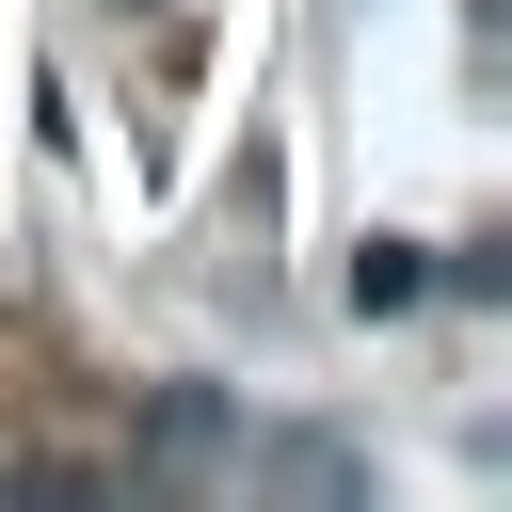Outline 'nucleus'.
Instances as JSON below:
<instances>
[{"label":"nucleus","instance_id":"nucleus-1","mask_svg":"<svg viewBox=\"0 0 512 512\" xmlns=\"http://www.w3.org/2000/svg\"><path fill=\"white\" fill-rule=\"evenodd\" d=\"M416 288H432V256H416V240H368V256H352V304H368V320H400Z\"/></svg>","mask_w":512,"mask_h":512}]
</instances>
